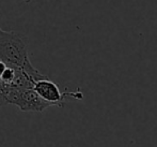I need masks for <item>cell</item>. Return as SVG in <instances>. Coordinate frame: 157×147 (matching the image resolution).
Returning a JSON list of instances; mask_svg holds the SVG:
<instances>
[{
    "label": "cell",
    "instance_id": "6da1fadb",
    "mask_svg": "<svg viewBox=\"0 0 157 147\" xmlns=\"http://www.w3.org/2000/svg\"><path fill=\"white\" fill-rule=\"evenodd\" d=\"M0 60L24 70L34 81L46 77L30 61L27 37L16 31H4L0 28Z\"/></svg>",
    "mask_w": 157,
    "mask_h": 147
},
{
    "label": "cell",
    "instance_id": "7a4b0ae2",
    "mask_svg": "<svg viewBox=\"0 0 157 147\" xmlns=\"http://www.w3.org/2000/svg\"><path fill=\"white\" fill-rule=\"evenodd\" d=\"M33 88L37 92V95L44 101L47 102L50 106L63 108L66 99H83V93L79 89H77L76 91H61L59 86L52 80L48 79L47 76L35 81Z\"/></svg>",
    "mask_w": 157,
    "mask_h": 147
},
{
    "label": "cell",
    "instance_id": "3957f363",
    "mask_svg": "<svg viewBox=\"0 0 157 147\" xmlns=\"http://www.w3.org/2000/svg\"><path fill=\"white\" fill-rule=\"evenodd\" d=\"M9 104H14L23 112H37L42 113L49 104L44 101L34 88H24V89H10L8 97Z\"/></svg>",
    "mask_w": 157,
    "mask_h": 147
},
{
    "label": "cell",
    "instance_id": "277c9868",
    "mask_svg": "<svg viewBox=\"0 0 157 147\" xmlns=\"http://www.w3.org/2000/svg\"><path fill=\"white\" fill-rule=\"evenodd\" d=\"M21 1L26 2V3H29V2H31V0H21Z\"/></svg>",
    "mask_w": 157,
    "mask_h": 147
}]
</instances>
